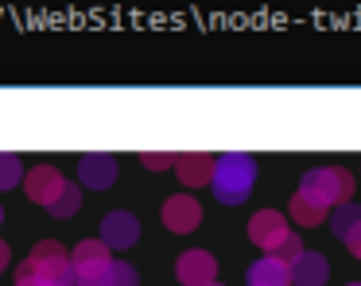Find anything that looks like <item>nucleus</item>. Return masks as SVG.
<instances>
[{"instance_id": "5701e85b", "label": "nucleus", "mask_w": 361, "mask_h": 286, "mask_svg": "<svg viewBox=\"0 0 361 286\" xmlns=\"http://www.w3.org/2000/svg\"><path fill=\"white\" fill-rule=\"evenodd\" d=\"M8 259H12V252H8V244H4V240H0V271L8 267Z\"/></svg>"}, {"instance_id": "39448f33", "label": "nucleus", "mask_w": 361, "mask_h": 286, "mask_svg": "<svg viewBox=\"0 0 361 286\" xmlns=\"http://www.w3.org/2000/svg\"><path fill=\"white\" fill-rule=\"evenodd\" d=\"M288 236H291V228H288V221H283L280 213H272V209H260V213H252V221H249V240H252L257 247H264V255H272Z\"/></svg>"}, {"instance_id": "9d476101", "label": "nucleus", "mask_w": 361, "mask_h": 286, "mask_svg": "<svg viewBox=\"0 0 361 286\" xmlns=\"http://www.w3.org/2000/svg\"><path fill=\"white\" fill-rule=\"evenodd\" d=\"M136 236H140V221H136L133 213H125V209H117V213H105L102 216V244L105 247H133Z\"/></svg>"}, {"instance_id": "6e6552de", "label": "nucleus", "mask_w": 361, "mask_h": 286, "mask_svg": "<svg viewBox=\"0 0 361 286\" xmlns=\"http://www.w3.org/2000/svg\"><path fill=\"white\" fill-rule=\"evenodd\" d=\"M164 228H171V232H195L198 228V221H202V205H198L195 197H187V193H171V197L164 201Z\"/></svg>"}, {"instance_id": "a878e982", "label": "nucleus", "mask_w": 361, "mask_h": 286, "mask_svg": "<svg viewBox=\"0 0 361 286\" xmlns=\"http://www.w3.org/2000/svg\"><path fill=\"white\" fill-rule=\"evenodd\" d=\"M210 286H221V282H210Z\"/></svg>"}, {"instance_id": "f257e3e1", "label": "nucleus", "mask_w": 361, "mask_h": 286, "mask_svg": "<svg viewBox=\"0 0 361 286\" xmlns=\"http://www.w3.org/2000/svg\"><path fill=\"white\" fill-rule=\"evenodd\" d=\"M214 197L221 201V205H241V201H249L252 186H257V162H252V155L245 151H226L214 159Z\"/></svg>"}, {"instance_id": "393cba45", "label": "nucleus", "mask_w": 361, "mask_h": 286, "mask_svg": "<svg viewBox=\"0 0 361 286\" xmlns=\"http://www.w3.org/2000/svg\"><path fill=\"white\" fill-rule=\"evenodd\" d=\"M350 286H361V282H350Z\"/></svg>"}, {"instance_id": "a211bd4d", "label": "nucleus", "mask_w": 361, "mask_h": 286, "mask_svg": "<svg viewBox=\"0 0 361 286\" xmlns=\"http://www.w3.org/2000/svg\"><path fill=\"white\" fill-rule=\"evenodd\" d=\"M97 286H140V275H136L128 263H117V259H113V267L105 271V278H102Z\"/></svg>"}, {"instance_id": "ddd939ff", "label": "nucleus", "mask_w": 361, "mask_h": 286, "mask_svg": "<svg viewBox=\"0 0 361 286\" xmlns=\"http://www.w3.org/2000/svg\"><path fill=\"white\" fill-rule=\"evenodd\" d=\"M330 275L326 259H322L319 252H303L295 263H291V282L295 286H322Z\"/></svg>"}, {"instance_id": "423d86ee", "label": "nucleus", "mask_w": 361, "mask_h": 286, "mask_svg": "<svg viewBox=\"0 0 361 286\" xmlns=\"http://www.w3.org/2000/svg\"><path fill=\"white\" fill-rule=\"evenodd\" d=\"M78 182L86 190H105L117 182V155L109 151H86L78 159Z\"/></svg>"}, {"instance_id": "4468645a", "label": "nucleus", "mask_w": 361, "mask_h": 286, "mask_svg": "<svg viewBox=\"0 0 361 286\" xmlns=\"http://www.w3.org/2000/svg\"><path fill=\"white\" fill-rule=\"evenodd\" d=\"M291 216H295L303 228H314V224H322V221L330 216V209L322 205V201H314L311 193L295 190V197H291Z\"/></svg>"}, {"instance_id": "f8f14e48", "label": "nucleus", "mask_w": 361, "mask_h": 286, "mask_svg": "<svg viewBox=\"0 0 361 286\" xmlns=\"http://www.w3.org/2000/svg\"><path fill=\"white\" fill-rule=\"evenodd\" d=\"M245 278H249V286H291V267L272 259V255H264V259L252 263Z\"/></svg>"}, {"instance_id": "6ab92c4d", "label": "nucleus", "mask_w": 361, "mask_h": 286, "mask_svg": "<svg viewBox=\"0 0 361 286\" xmlns=\"http://www.w3.org/2000/svg\"><path fill=\"white\" fill-rule=\"evenodd\" d=\"M303 252H307V247H299V236L291 232V236H288V240H283V244L272 252V259H280V263H288V267H291V263H295Z\"/></svg>"}, {"instance_id": "20e7f679", "label": "nucleus", "mask_w": 361, "mask_h": 286, "mask_svg": "<svg viewBox=\"0 0 361 286\" xmlns=\"http://www.w3.org/2000/svg\"><path fill=\"white\" fill-rule=\"evenodd\" d=\"M71 263H74V286H97L105 278V271L113 267L109 247L102 240H82L71 252Z\"/></svg>"}, {"instance_id": "9b49d317", "label": "nucleus", "mask_w": 361, "mask_h": 286, "mask_svg": "<svg viewBox=\"0 0 361 286\" xmlns=\"http://www.w3.org/2000/svg\"><path fill=\"white\" fill-rule=\"evenodd\" d=\"M175 174L183 178V186H206L214 178V155L179 151V159H175Z\"/></svg>"}, {"instance_id": "dca6fc26", "label": "nucleus", "mask_w": 361, "mask_h": 286, "mask_svg": "<svg viewBox=\"0 0 361 286\" xmlns=\"http://www.w3.org/2000/svg\"><path fill=\"white\" fill-rule=\"evenodd\" d=\"M20 178H27V174H24V162H20V155L0 151V190H12Z\"/></svg>"}, {"instance_id": "f03ea898", "label": "nucleus", "mask_w": 361, "mask_h": 286, "mask_svg": "<svg viewBox=\"0 0 361 286\" xmlns=\"http://www.w3.org/2000/svg\"><path fill=\"white\" fill-rule=\"evenodd\" d=\"M303 193H311L314 201H322V205H350L353 197V174L345 167H311L303 174V186H299Z\"/></svg>"}, {"instance_id": "1a4fd4ad", "label": "nucleus", "mask_w": 361, "mask_h": 286, "mask_svg": "<svg viewBox=\"0 0 361 286\" xmlns=\"http://www.w3.org/2000/svg\"><path fill=\"white\" fill-rule=\"evenodd\" d=\"M24 190H27V197H32L35 205H47L51 209L59 201V193L66 190V178L59 174L55 167H35V170H27Z\"/></svg>"}, {"instance_id": "2eb2a0df", "label": "nucleus", "mask_w": 361, "mask_h": 286, "mask_svg": "<svg viewBox=\"0 0 361 286\" xmlns=\"http://www.w3.org/2000/svg\"><path fill=\"white\" fill-rule=\"evenodd\" d=\"M361 224V205H338V213L330 216V228H334V236H342V240H350V232Z\"/></svg>"}, {"instance_id": "4be33fe9", "label": "nucleus", "mask_w": 361, "mask_h": 286, "mask_svg": "<svg viewBox=\"0 0 361 286\" xmlns=\"http://www.w3.org/2000/svg\"><path fill=\"white\" fill-rule=\"evenodd\" d=\"M345 247H350V252H353V259H361V224H357V228L350 232V240H345Z\"/></svg>"}, {"instance_id": "aec40b11", "label": "nucleus", "mask_w": 361, "mask_h": 286, "mask_svg": "<svg viewBox=\"0 0 361 286\" xmlns=\"http://www.w3.org/2000/svg\"><path fill=\"white\" fill-rule=\"evenodd\" d=\"M175 159H179L175 151H140V162H144V167H152V170H167V167H175Z\"/></svg>"}, {"instance_id": "f3484780", "label": "nucleus", "mask_w": 361, "mask_h": 286, "mask_svg": "<svg viewBox=\"0 0 361 286\" xmlns=\"http://www.w3.org/2000/svg\"><path fill=\"white\" fill-rule=\"evenodd\" d=\"M78 205H82V186L66 182V190L59 193V201L51 205V213H55V216H74V213H78Z\"/></svg>"}, {"instance_id": "412c9836", "label": "nucleus", "mask_w": 361, "mask_h": 286, "mask_svg": "<svg viewBox=\"0 0 361 286\" xmlns=\"http://www.w3.org/2000/svg\"><path fill=\"white\" fill-rule=\"evenodd\" d=\"M16 286H59V282H51V278H39V275H32V271H24V267H20Z\"/></svg>"}, {"instance_id": "0eeeda50", "label": "nucleus", "mask_w": 361, "mask_h": 286, "mask_svg": "<svg viewBox=\"0 0 361 286\" xmlns=\"http://www.w3.org/2000/svg\"><path fill=\"white\" fill-rule=\"evenodd\" d=\"M175 275H179L183 286H210L214 275H218V259L210 252H202V247H190V252L179 255Z\"/></svg>"}, {"instance_id": "b1692460", "label": "nucleus", "mask_w": 361, "mask_h": 286, "mask_svg": "<svg viewBox=\"0 0 361 286\" xmlns=\"http://www.w3.org/2000/svg\"><path fill=\"white\" fill-rule=\"evenodd\" d=\"M0 221H4V209H0Z\"/></svg>"}, {"instance_id": "7ed1b4c3", "label": "nucleus", "mask_w": 361, "mask_h": 286, "mask_svg": "<svg viewBox=\"0 0 361 286\" xmlns=\"http://www.w3.org/2000/svg\"><path fill=\"white\" fill-rule=\"evenodd\" d=\"M24 271L39 278H51L59 286H74V263H71V252L55 240H43V244L32 247V255L24 259Z\"/></svg>"}]
</instances>
